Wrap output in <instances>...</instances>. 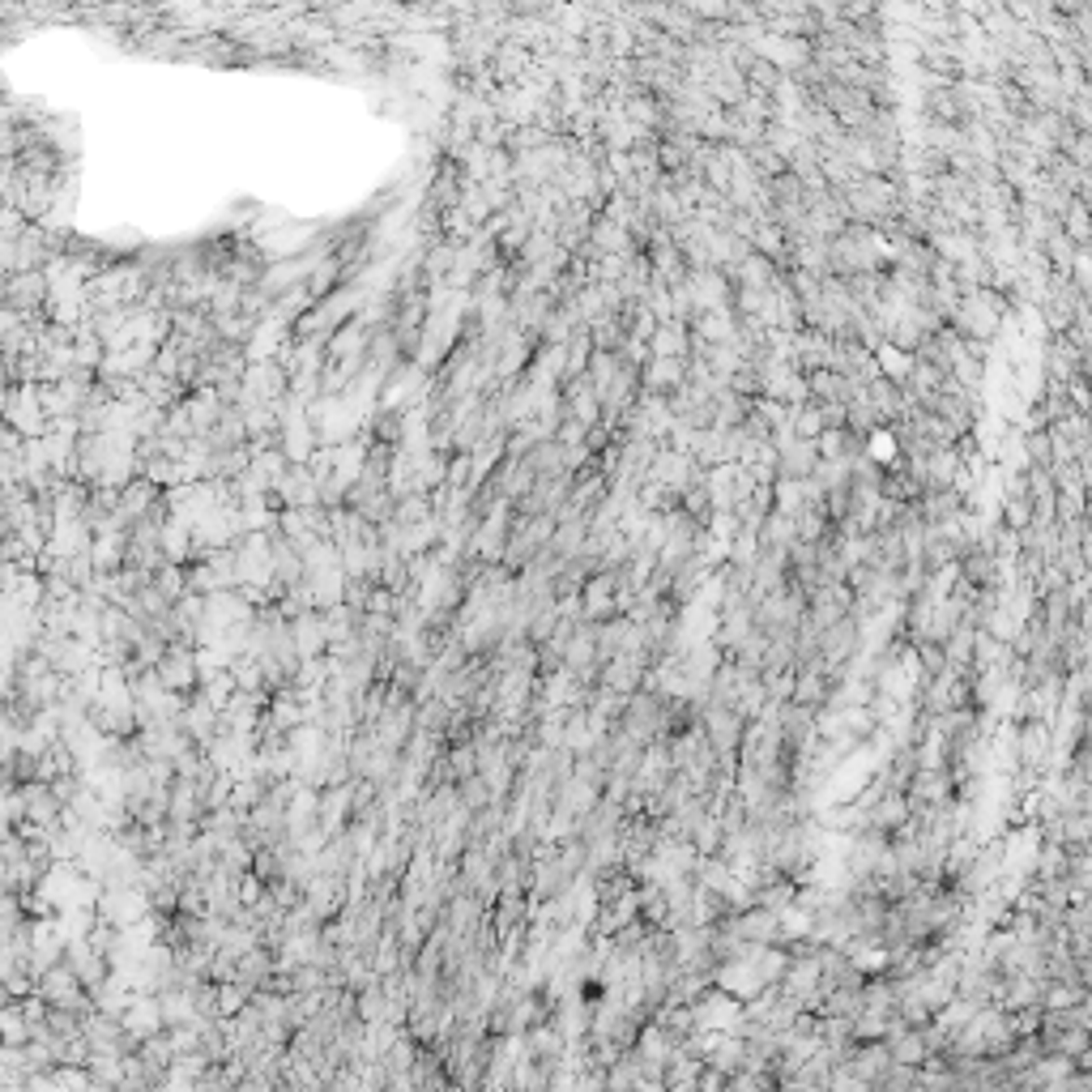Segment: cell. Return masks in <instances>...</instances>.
I'll list each match as a JSON object with an SVG mask.
<instances>
[{
  "label": "cell",
  "mask_w": 1092,
  "mask_h": 1092,
  "mask_svg": "<svg viewBox=\"0 0 1092 1092\" xmlns=\"http://www.w3.org/2000/svg\"><path fill=\"white\" fill-rule=\"evenodd\" d=\"M870 444H875L870 453L880 457V461H892V457H896V440H892V435H883V431H880L875 440H870Z\"/></svg>",
  "instance_id": "7a4b0ae2"
},
{
  "label": "cell",
  "mask_w": 1092,
  "mask_h": 1092,
  "mask_svg": "<svg viewBox=\"0 0 1092 1092\" xmlns=\"http://www.w3.org/2000/svg\"><path fill=\"white\" fill-rule=\"evenodd\" d=\"M124 1024H129V1032H137V1037H154L162 1024V1007L154 999H142L132 1003V1012L124 1016Z\"/></svg>",
  "instance_id": "6da1fadb"
}]
</instances>
